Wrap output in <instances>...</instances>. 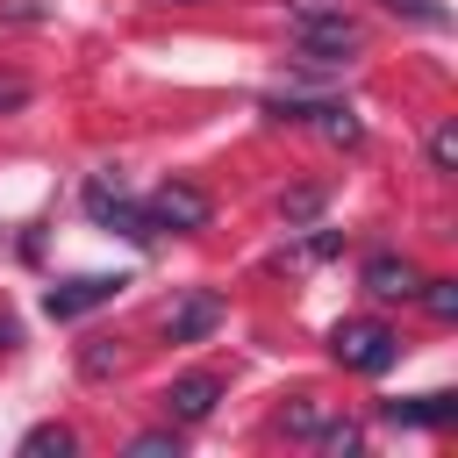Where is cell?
I'll return each instance as SVG.
<instances>
[{"label": "cell", "mask_w": 458, "mask_h": 458, "mask_svg": "<svg viewBox=\"0 0 458 458\" xmlns=\"http://www.w3.org/2000/svg\"><path fill=\"white\" fill-rule=\"evenodd\" d=\"M215 322H222V293H208V286H200V293H186V301H179V308L165 315L172 344H200V336H208Z\"/></svg>", "instance_id": "ba28073f"}, {"label": "cell", "mask_w": 458, "mask_h": 458, "mask_svg": "<svg viewBox=\"0 0 458 458\" xmlns=\"http://www.w3.org/2000/svg\"><path fill=\"white\" fill-rule=\"evenodd\" d=\"M143 222H150V236H157V229L193 236V229H208V193H200V186H186V179H165V186L143 200Z\"/></svg>", "instance_id": "3957f363"}, {"label": "cell", "mask_w": 458, "mask_h": 458, "mask_svg": "<svg viewBox=\"0 0 458 458\" xmlns=\"http://www.w3.org/2000/svg\"><path fill=\"white\" fill-rule=\"evenodd\" d=\"M114 365H122V358H114V344H86V358H79V372H86V379H107Z\"/></svg>", "instance_id": "5bb4252c"}, {"label": "cell", "mask_w": 458, "mask_h": 458, "mask_svg": "<svg viewBox=\"0 0 458 458\" xmlns=\"http://www.w3.org/2000/svg\"><path fill=\"white\" fill-rule=\"evenodd\" d=\"M122 286H129L122 272H79V279H57V286L43 293V308H50V322H79V315L107 308Z\"/></svg>", "instance_id": "277c9868"}, {"label": "cell", "mask_w": 458, "mask_h": 458, "mask_svg": "<svg viewBox=\"0 0 458 458\" xmlns=\"http://www.w3.org/2000/svg\"><path fill=\"white\" fill-rule=\"evenodd\" d=\"M286 21H293L301 57H315V64H344V57L365 50V29H358L336 0H286Z\"/></svg>", "instance_id": "6da1fadb"}, {"label": "cell", "mask_w": 458, "mask_h": 458, "mask_svg": "<svg viewBox=\"0 0 458 458\" xmlns=\"http://www.w3.org/2000/svg\"><path fill=\"white\" fill-rule=\"evenodd\" d=\"M215 401H222V379H215V372H179V379L165 386V415H172V422H208Z\"/></svg>", "instance_id": "8992f818"}, {"label": "cell", "mask_w": 458, "mask_h": 458, "mask_svg": "<svg viewBox=\"0 0 458 458\" xmlns=\"http://www.w3.org/2000/svg\"><path fill=\"white\" fill-rule=\"evenodd\" d=\"M136 458H157V451H179V429H143L136 444H129Z\"/></svg>", "instance_id": "9a60e30c"}, {"label": "cell", "mask_w": 458, "mask_h": 458, "mask_svg": "<svg viewBox=\"0 0 458 458\" xmlns=\"http://www.w3.org/2000/svg\"><path fill=\"white\" fill-rule=\"evenodd\" d=\"M415 286H422V272H415L408 258H394V250H372V258H365V293H379V301H415Z\"/></svg>", "instance_id": "52a82bcc"}, {"label": "cell", "mask_w": 458, "mask_h": 458, "mask_svg": "<svg viewBox=\"0 0 458 458\" xmlns=\"http://www.w3.org/2000/svg\"><path fill=\"white\" fill-rule=\"evenodd\" d=\"M458 415L451 394H415V401H386V422H408V429H444Z\"/></svg>", "instance_id": "9c48e42d"}, {"label": "cell", "mask_w": 458, "mask_h": 458, "mask_svg": "<svg viewBox=\"0 0 458 458\" xmlns=\"http://www.w3.org/2000/svg\"><path fill=\"white\" fill-rule=\"evenodd\" d=\"M336 422V408L329 401H315V394H301V401H286V415H279V429L293 437V444H315L322 429Z\"/></svg>", "instance_id": "30bf717a"}, {"label": "cell", "mask_w": 458, "mask_h": 458, "mask_svg": "<svg viewBox=\"0 0 458 458\" xmlns=\"http://www.w3.org/2000/svg\"><path fill=\"white\" fill-rule=\"evenodd\" d=\"M308 215H315V193H308V186H301V193H293V200H286V222H308Z\"/></svg>", "instance_id": "ac0fdd59"}, {"label": "cell", "mask_w": 458, "mask_h": 458, "mask_svg": "<svg viewBox=\"0 0 458 458\" xmlns=\"http://www.w3.org/2000/svg\"><path fill=\"white\" fill-rule=\"evenodd\" d=\"M86 215L100 222V229H122V236H136V243H150V222H143V208L122 193V179H86Z\"/></svg>", "instance_id": "5b68a950"}, {"label": "cell", "mask_w": 458, "mask_h": 458, "mask_svg": "<svg viewBox=\"0 0 458 458\" xmlns=\"http://www.w3.org/2000/svg\"><path fill=\"white\" fill-rule=\"evenodd\" d=\"M329 351H336L344 372H386V365L401 358V336H394L386 322H372V315H351V322L329 329Z\"/></svg>", "instance_id": "7a4b0ae2"}, {"label": "cell", "mask_w": 458, "mask_h": 458, "mask_svg": "<svg viewBox=\"0 0 458 458\" xmlns=\"http://www.w3.org/2000/svg\"><path fill=\"white\" fill-rule=\"evenodd\" d=\"M415 293H422V308H429L437 322H458V286H451V279H422Z\"/></svg>", "instance_id": "7c38bea8"}, {"label": "cell", "mask_w": 458, "mask_h": 458, "mask_svg": "<svg viewBox=\"0 0 458 458\" xmlns=\"http://www.w3.org/2000/svg\"><path fill=\"white\" fill-rule=\"evenodd\" d=\"M315 444H322V451H336V458H344V451H358V444H365V437H358V429H351V422H329V429H322V437H315Z\"/></svg>", "instance_id": "2e32d148"}, {"label": "cell", "mask_w": 458, "mask_h": 458, "mask_svg": "<svg viewBox=\"0 0 458 458\" xmlns=\"http://www.w3.org/2000/svg\"><path fill=\"white\" fill-rule=\"evenodd\" d=\"M429 165H437V172H458V129H451V122L429 129Z\"/></svg>", "instance_id": "4fadbf2b"}, {"label": "cell", "mask_w": 458, "mask_h": 458, "mask_svg": "<svg viewBox=\"0 0 458 458\" xmlns=\"http://www.w3.org/2000/svg\"><path fill=\"white\" fill-rule=\"evenodd\" d=\"M14 107H29V79L21 72H0V114H14Z\"/></svg>", "instance_id": "e0dca14e"}, {"label": "cell", "mask_w": 458, "mask_h": 458, "mask_svg": "<svg viewBox=\"0 0 458 458\" xmlns=\"http://www.w3.org/2000/svg\"><path fill=\"white\" fill-rule=\"evenodd\" d=\"M21 451H29V458H50V451H57V458H72V451H79V437H72L64 422H36V429L21 437Z\"/></svg>", "instance_id": "8fae6325"}]
</instances>
